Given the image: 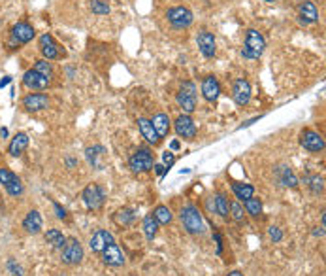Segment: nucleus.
Segmentation results:
<instances>
[{
  "label": "nucleus",
  "instance_id": "nucleus-1",
  "mask_svg": "<svg viewBox=\"0 0 326 276\" xmlns=\"http://www.w3.org/2000/svg\"><path fill=\"white\" fill-rule=\"evenodd\" d=\"M181 224L185 227V231L189 235H204L206 233V222L202 217V212L196 208L194 205H185L179 212Z\"/></svg>",
  "mask_w": 326,
  "mask_h": 276
},
{
  "label": "nucleus",
  "instance_id": "nucleus-2",
  "mask_svg": "<svg viewBox=\"0 0 326 276\" xmlns=\"http://www.w3.org/2000/svg\"><path fill=\"white\" fill-rule=\"evenodd\" d=\"M266 49V40L264 36L258 32L256 29H249L245 32V42H243V49H241V55L245 59H258L260 55Z\"/></svg>",
  "mask_w": 326,
  "mask_h": 276
},
{
  "label": "nucleus",
  "instance_id": "nucleus-3",
  "mask_svg": "<svg viewBox=\"0 0 326 276\" xmlns=\"http://www.w3.org/2000/svg\"><path fill=\"white\" fill-rule=\"evenodd\" d=\"M85 257V250H83V244L77 241L76 236H70L66 238L64 246L60 248V261L64 265H79Z\"/></svg>",
  "mask_w": 326,
  "mask_h": 276
},
{
  "label": "nucleus",
  "instance_id": "nucleus-4",
  "mask_svg": "<svg viewBox=\"0 0 326 276\" xmlns=\"http://www.w3.org/2000/svg\"><path fill=\"white\" fill-rule=\"evenodd\" d=\"M82 200L89 210H100L106 200L104 189L100 188L98 183H89L87 188L82 191Z\"/></svg>",
  "mask_w": 326,
  "mask_h": 276
},
{
  "label": "nucleus",
  "instance_id": "nucleus-5",
  "mask_svg": "<svg viewBox=\"0 0 326 276\" xmlns=\"http://www.w3.org/2000/svg\"><path fill=\"white\" fill-rule=\"evenodd\" d=\"M177 104L185 114H192L196 110V85L192 82H183L177 93Z\"/></svg>",
  "mask_w": 326,
  "mask_h": 276
},
{
  "label": "nucleus",
  "instance_id": "nucleus-6",
  "mask_svg": "<svg viewBox=\"0 0 326 276\" xmlns=\"http://www.w3.org/2000/svg\"><path fill=\"white\" fill-rule=\"evenodd\" d=\"M128 167L132 169V172H151L153 167H155V159H153V153L149 150H138V152L132 153V157L128 159Z\"/></svg>",
  "mask_w": 326,
  "mask_h": 276
},
{
  "label": "nucleus",
  "instance_id": "nucleus-7",
  "mask_svg": "<svg viewBox=\"0 0 326 276\" xmlns=\"http://www.w3.org/2000/svg\"><path fill=\"white\" fill-rule=\"evenodd\" d=\"M300 146L311 153H320V152H324L326 142H324V136L320 135V133H317V131L303 129L302 133H300Z\"/></svg>",
  "mask_w": 326,
  "mask_h": 276
},
{
  "label": "nucleus",
  "instance_id": "nucleus-8",
  "mask_svg": "<svg viewBox=\"0 0 326 276\" xmlns=\"http://www.w3.org/2000/svg\"><path fill=\"white\" fill-rule=\"evenodd\" d=\"M166 17H168L170 25H172L174 29H187V27H191L192 21H194L192 12L185 6L170 8L168 12H166Z\"/></svg>",
  "mask_w": 326,
  "mask_h": 276
},
{
  "label": "nucleus",
  "instance_id": "nucleus-9",
  "mask_svg": "<svg viewBox=\"0 0 326 276\" xmlns=\"http://www.w3.org/2000/svg\"><path fill=\"white\" fill-rule=\"evenodd\" d=\"M175 135L183 138V140H192L196 136V123L189 114H181L179 118L175 119L174 123Z\"/></svg>",
  "mask_w": 326,
  "mask_h": 276
},
{
  "label": "nucleus",
  "instance_id": "nucleus-10",
  "mask_svg": "<svg viewBox=\"0 0 326 276\" xmlns=\"http://www.w3.org/2000/svg\"><path fill=\"white\" fill-rule=\"evenodd\" d=\"M40 51L46 61H55L60 57V46L55 42V38L49 32L40 36Z\"/></svg>",
  "mask_w": 326,
  "mask_h": 276
},
{
  "label": "nucleus",
  "instance_id": "nucleus-11",
  "mask_svg": "<svg viewBox=\"0 0 326 276\" xmlns=\"http://www.w3.org/2000/svg\"><path fill=\"white\" fill-rule=\"evenodd\" d=\"M232 97L234 102L238 106H247L251 100V85L245 78H238L232 85Z\"/></svg>",
  "mask_w": 326,
  "mask_h": 276
},
{
  "label": "nucleus",
  "instance_id": "nucleus-12",
  "mask_svg": "<svg viewBox=\"0 0 326 276\" xmlns=\"http://www.w3.org/2000/svg\"><path fill=\"white\" fill-rule=\"evenodd\" d=\"M100 255H102L104 265H108V267H123L125 265V253L121 252V248L117 246L115 242L108 244Z\"/></svg>",
  "mask_w": 326,
  "mask_h": 276
},
{
  "label": "nucleus",
  "instance_id": "nucleus-13",
  "mask_svg": "<svg viewBox=\"0 0 326 276\" xmlns=\"http://www.w3.org/2000/svg\"><path fill=\"white\" fill-rule=\"evenodd\" d=\"M23 108L27 112H42L49 108V97L44 93H30L23 99Z\"/></svg>",
  "mask_w": 326,
  "mask_h": 276
},
{
  "label": "nucleus",
  "instance_id": "nucleus-14",
  "mask_svg": "<svg viewBox=\"0 0 326 276\" xmlns=\"http://www.w3.org/2000/svg\"><path fill=\"white\" fill-rule=\"evenodd\" d=\"M111 242H115V238H113V235H111L110 231L98 229L93 236H91L89 248H91V252L93 253H102L104 252V248L108 246V244H111Z\"/></svg>",
  "mask_w": 326,
  "mask_h": 276
},
{
  "label": "nucleus",
  "instance_id": "nucleus-15",
  "mask_svg": "<svg viewBox=\"0 0 326 276\" xmlns=\"http://www.w3.org/2000/svg\"><path fill=\"white\" fill-rule=\"evenodd\" d=\"M23 83H25V87L38 89V91H42V89L49 87L51 80H49V78H46V76H42L40 72H36L34 68H30V70H27L23 74Z\"/></svg>",
  "mask_w": 326,
  "mask_h": 276
},
{
  "label": "nucleus",
  "instance_id": "nucleus-16",
  "mask_svg": "<svg viewBox=\"0 0 326 276\" xmlns=\"http://www.w3.org/2000/svg\"><path fill=\"white\" fill-rule=\"evenodd\" d=\"M202 95L208 102H215L221 97V83L215 76H206L202 82Z\"/></svg>",
  "mask_w": 326,
  "mask_h": 276
},
{
  "label": "nucleus",
  "instance_id": "nucleus-17",
  "mask_svg": "<svg viewBox=\"0 0 326 276\" xmlns=\"http://www.w3.org/2000/svg\"><path fill=\"white\" fill-rule=\"evenodd\" d=\"M196 42H198L200 51H202V55H204L206 59H211V57L215 55L217 42H215V36L211 34V32H208V30H202V32L198 34V38H196Z\"/></svg>",
  "mask_w": 326,
  "mask_h": 276
},
{
  "label": "nucleus",
  "instance_id": "nucleus-18",
  "mask_svg": "<svg viewBox=\"0 0 326 276\" xmlns=\"http://www.w3.org/2000/svg\"><path fill=\"white\" fill-rule=\"evenodd\" d=\"M34 29H32V25L25 23V21H19L12 27V38L17 44H29L32 38H34Z\"/></svg>",
  "mask_w": 326,
  "mask_h": 276
},
{
  "label": "nucleus",
  "instance_id": "nucleus-19",
  "mask_svg": "<svg viewBox=\"0 0 326 276\" xmlns=\"http://www.w3.org/2000/svg\"><path fill=\"white\" fill-rule=\"evenodd\" d=\"M44 227V219H42V214L38 210H29L27 212V216L23 219V229L25 233H29V235H38Z\"/></svg>",
  "mask_w": 326,
  "mask_h": 276
},
{
  "label": "nucleus",
  "instance_id": "nucleus-20",
  "mask_svg": "<svg viewBox=\"0 0 326 276\" xmlns=\"http://www.w3.org/2000/svg\"><path fill=\"white\" fill-rule=\"evenodd\" d=\"M275 176H277V182H279L281 186H285V188H296L298 186L296 174H294L291 167H287V164H281V167L275 169Z\"/></svg>",
  "mask_w": 326,
  "mask_h": 276
},
{
  "label": "nucleus",
  "instance_id": "nucleus-21",
  "mask_svg": "<svg viewBox=\"0 0 326 276\" xmlns=\"http://www.w3.org/2000/svg\"><path fill=\"white\" fill-rule=\"evenodd\" d=\"M29 142H30L29 135H25V133H17V135L12 138L10 146H8V153H10L12 157H19V155L29 148Z\"/></svg>",
  "mask_w": 326,
  "mask_h": 276
},
{
  "label": "nucleus",
  "instance_id": "nucleus-22",
  "mask_svg": "<svg viewBox=\"0 0 326 276\" xmlns=\"http://www.w3.org/2000/svg\"><path fill=\"white\" fill-rule=\"evenodd\" d=\"M138 129H140L141 136H144V138H146L149 144H153V146H157L158 142H160V138H158V135H157V131L153 129L151 119L140 118V119H138Z\"/></svg>",
  "mask_w": 326,
  "mask_h": 276
},
{
  "label": "nucleus",
  "instance_id": "nucleus-23",
  "mask_svg": "<svg viewBox=\"0 0 326 276\" xmlns=\"http://www.w3.org/2000/svg\"><path fill=\"white\" fill-rule=\"evenodd\" d=\"M300 15L303 23H315L319 21V10L311 0H302L300 2Z\"/></svg>",
  "mask_w": 326,
  "mask_h": 276
},
{
  "label": "nucleus",
  "instance_id": "nucleus-24",
  "mask_svg": "<svg viewBox=\"0 0 326 276\" xmlns=\"http://www.w3.org/2000/svg\"><path fill=\"white\" fill-rule=\"evenodd\" d=\"M151 123H153V129L157 131V135H158V138H160V140L168 136V133H170V118L166 116V114H157V116L151 119Z\"/></svg>",
  "mask_w": 326,
  "mask_h": 276
},
{
  "label": "nucleus",
  "instance_id": "nucleus-25",
  "mask_svg": "<svg viewBox=\"0 0 326 276\" xmlns=\"http://www.w3.org/2000/svg\"><path fill=\"white\" fill-rule=\"evenodd\" d=\"M158 222L155 219V216L153 214H146V217H144V222H141V229H144V235H146V238L149 242L157 236V233H158Z\"/></svg>",
  "mask_w": 326,
  "mask_h": 276
},
{
  "label": "nucleus",
  "instance_id": "nucleus-26",
  "mask_svg": "<svg viewBox=\"0 0 326 276\" xmlns=\"http://www.w3.org/2000/svg\"><path fill=\"white\" fill-rule=\"evenodd\" d=\"M136 219V210L134 208H121L119 212H115V216H113V222L117 225H121V227H128V225H132Z\"/></svg>",
  "mask_w": 326,
  "mask_h": 276
},
{
  "label": "nucleus",
  "instance_id": "nucleus-27",
  "mask_svg": "<svg viewBox=\"0 0 326 276\" xmlns=\"http://www.w3.org/2000/svg\"><path fill=\"white\" fill-rule=\"evenodd\" d=\"M213 206H215V214H219L222 219H227L230 216V203H228L225 193H217L213 197Z\"/></svg>",
  "mask_w": 326,
  "mask_h": 276
},
{
  "label": "nucleus",
  "instance_id": "nucleus-28",
  "mask_svg": "<svg viewBox=\"0 0 326 276\" xmlns=\"http://www.w3.org/2000/svg\"><path fill=\"white\" fill-rule=\"evenodd\" d=\"M44 238H46V242L53 248V250H60V248L64 246V242H66V236H64L58 229H47Z\"/></svg>",
  "mask_w": 326,
  "mask_h": 276
},
{
  "label": "nucleus",
  "instance_id": "nucleus-29",
  "mask_svg": "<svg viewBox=\"0 0 326 276\" xmlns=\"http://www.w3.org/2000/svg\"><path fill=\"white\" fill-rule=\"evenodd\" d=\"M232 193L236 195V199L243 203V200L255 197V188L251 183H232Z\"/></svg>",
  "mask_w": 326,
  "mask_h": 276
},
{
  "label": "nucleus",
  "instance_id": "nucleus-30",
  "mask_svg": "<svg viewBox=\"0 0 326 276\" xmlns=\"http://www.w3.org/2000/svg\"><path fill=\"white\" fill-rule=\"evenodd\" d=\"M153 216H155V219L158 222V225H168L172 224V219H174V216H172V210H170L168 206L164 205H158L155 210L151 212Z\"/></svg>",
  "mask_w": 326,
  "mask_h": 276
},
{
  "label": "nucleus",
  "instance_id": "nucleus-31",
  "mask_svg": "<svg viewBox=\"0 0 326 276\" xmlns=\"http://www.w3.org/2000/svg\"><path fill=\"white\" fill-rule=\"evenodd\" d=\"M243 206H245V212H247L251 217H258L262 214V200L258 199V197H251V199L243 200Z\"/></svg>",
  "mask_w": 326,
  "mask_h": 276
},
{
  "label": "nucleus",
  "instance_id": "nucleus-32",
  "mask_svg": "<svg viewBox=\"0 0 326 276\" xmlns=\"http://www.w3.org/2000/svg\"><path fill=\"white\" fill-rule=\"evenodd\" d=\"M21 178L15 174V172H12L10 169H6V167H0V183L4 186V189L8 188V186H12V183L19 182Z\"/></svg>",
  "mask_w": 326,
  "mask_h": 276
},
{
  "label": "nucleus",
  "instance_id": "nucleus-33",
  "mask_svg": "<svg viewBox=\"0 0 326 276\" xmlns=\"http://www.w3.org/2000/svg\"><path fill=\"white\" fill-rule=\"evenodd\" d=\"M305 182H308L309 189H311V193H313V195H320L322 191H324V178L319 176V174H313V176H309Z\"/></svg>",
  "mask_w": 326,
  "mask_h": 276
},
{
  "label": "nucleus",
  "instance_id": "nucleus-34",
  "mask_svg": "<svg viewBox=\"0 0 326 276\" xmlns=\"http://www.w3.org/2000/svg\"><path fill=\"white\" fill-rule=\"evenodd\" d=\"M102 152H104V148L102 146H93V148H87V150H85V155H87V161L91 164H93L94 169H102V167H100L98 164V161H96V159L100 157V155H102Z\"/></svg>",
  "mask_w": 326,
  "mask_h": 276
},
{
  "label": "nucleus",
  "instance_id": "nucleus-35",
  "mask_svg": "<svg viewBox=\"0 0 326 276\" xmlns=\"http://www.w3.org/2000/svg\"><path fill=\"white\" fill-rule=\"evenodd\" d=\"M230 217H232L238 225L245 224V214H243V208H241L239 203H230Z\"/></svg>",
  "mask_w": 326,
  "mask_h": 276
},
{
  "label": "nucleus",
  "instance_id": "nucleus-36",
  "mask_svg": "<svg viewBox=\"0 0 326 276\" xmlns=\"http://www.w3.org/2000/svg\"><path fill=\"white\" fill-rule=\"evenodd\" d=\"M34 70L36 72H40L42 76H46L51 80L53 78V66L51 63H47L46 59H40V61H36V65H34Z\"/></svg>",
  "mask_w": 326,
  "mask_h": 276
},
{
  "label": "nucleus",
  "instance_id": "nucleus-37",
  "mask_svg": "<svg viewBox=\"0 0 326 276\" xmlns=\"http://www.w3.org/2000/svg\"><path fill=\"white\" fill-rule=\"evenodd\" d=\"M91 10H93V13H96V15H108V13L111 12L108 2H104V0H93V2H91Z\"/></svg>",
  "mask_w": 326,
  "mask_h": 276
},
{
  "label": "nucleus",
  "instance_id": "nucleus-38",
  "mask_svg": "<svg viewBox=\"0 0 326 276\" xmlns=\"http://www.w3.org/2000/svg\"><path fill=\"white\" fill-rule=\"evenodd\" d=\"M8 270H10V274L12 276H23L25 274L23 267H21L15 259H8Z\"/></svg>",
  "mask_w": 326,
  "mask_h": 276
},
{
  "label": "nucleus",
  "instance_id": "nucleus-39",
  "mask_svg": "<svg viewBox=\"0 0 326 276\" xmlns=\"http://www.w3.org/2000/svg\"><path fill=\"white\" fill-rule=\"evenodd\" d=\"M268 236L272 242H281L283 241V231L279 229V227H275V225H272L268 229Z\"/></svg>",
  "mask_w": 326,
  "mask_h": 276
},
{
  "label": "nucleus",
  "instance_id": "nucleus-40",
  "mask_svg": "<svg viewBox=\"0 0 326 276\" xmlns=\"http://www.w3.org/2000/svg\"><path fill=\"white\" fill-rule=\"evenodd\" d=\"M162 161H164V167H166V169H172V167H174V163H175V155L172 152H164L162 153Z\"/></svg>",
  "mask_w": 326,
  "mask_h": 276
},
{
  "label": "nucleus",
  "instance_id": "nucleus-41",
  "mask_svg": "<svg viewBox=\"0 0 326 276\" xmlns=\"http://www.w3.org/2000/svg\"><path fill=\"white\" fill-rule=\"evenodd\" d=\"M53 208H55V212H57L58 219H66V210H64V208L58 205V203H53Z\"/></svg>",
  "mask_w": 326,
  "mask_h": 276
},
{
  "label": "nucleus",
  "instance_id": "nucleus-42",
  "mask_svg": "<svg viewBox=\"0 0 326 276\" xmlns=\"http://www.w3.org/2000/svg\"><path fill=\"white\" fill-rule=\"evenodd\" d=\"M213 236H215V241H217V253H221L222 252V238H221V235L219 233H213Z\"/></svg>",
  "mask_w": 326,
  "mask_h": 276
},
{
  "label": "nucleus",
  "instance_id": "nucleus-43",
  "mask_svg": "<svg viewBox=\"0 0 326 276\" xmlns=\"http://www.w3.org/2000/svg\"><path fill=\"white\" fill-rule=\"evenodd\" d=\"M153 171H157L158 176H164V172L168 171V169H166L164 164H155V167H153Z\"/></svg>",
  "mask_w": 326,
  "mask_h": 276
},
{
  "label": "nucleus",
  "instance_id": "nucleus-44",
  "mask_svg": "<svg viewBox=\"0 0 326 276\" xmlns=\"http://www.w3.org/2000/svg\"><path fill=\"white\" fill-rule=\"evenodd\" d=\"M313 235L315 236H324V227H322V225H320V227H317V229L313 231Z\"/></svg>",
  "mask_w": 326,
  "mask_h": 276
},
{
  "label": "nucleus",
  "instance_id": "nucleus-45",
  "mask_svg": "<svg viewBox=\"0 0 326 276\" xmlns=\"http://www.w3.org/2000/svg\"><path fill=\"white\" fill-rule=\"evenodd\" d=\"M10 82H12V78L6 76V78H4V80H0V87H6V85H8V83H10Z\"/></svg>",
  "mask_w": 326,
  "mask_h": 276
},
{
  "label": "nucleus",
  "instance_id": "nucleus-46",
  "mask_svg": "<svg viewBox=\"0 0 326 276\" xmlns=\"http://www.w3.org/2000/svg\"><path fill=\"white\" fill-rule=\"evenodd\" d=\"M0 136H2V138H8V129H6V127H2V129H0Z\"/></svg>",
  "mask_w": 326,
  "mask_h": 276
},
{
  "label": "nucleus",
  "instance_id": "nucleus-47",
  "mask_svg": "<svg viewBox=\"0 0 326 276\" xmlns=\"http://www.w3.org/2000/svg\"><path fill=\"white\" fill-rule=\"evenodd\" d=\"M227 276H243V272H239V270H232V272H228Z\"/></svg>",
  "mask_w": 326,
  "mask_h": 276
},
{
  "label": "nucleus",
  "instance_id": "nucleus-48",
  "mask_svg": "<svg viewBox=\"0 0 326 276\" xmlns=\"http://www.w3.org/2000/svg\"><path fill=\"white\" fill-rule=\"evenodd\" d=\"M177 148H179V142L174 140V142H172V150H177Z\"/></svg>",
  "mask_w": 326,
  "mask_h": 276
},
{
  "label": "nucleus",
  "instance_id": "nucleus-49",
  "mask_svg": "<svg viewBox=\"0 0 326 276\" xmlns=\"http://www.w3.org/2000/svg\"><path fill=\"white\" fill-rule=\"evenodd\" d=\"M262 2H275V0H262Z\"/></svg>",
  "mask_w": 326,
  "mask_h": 276
}]
</instances>
